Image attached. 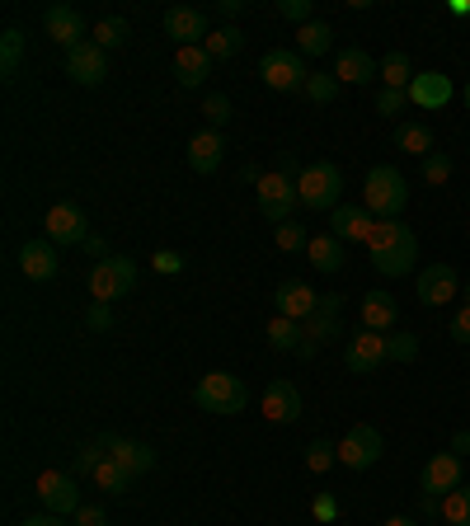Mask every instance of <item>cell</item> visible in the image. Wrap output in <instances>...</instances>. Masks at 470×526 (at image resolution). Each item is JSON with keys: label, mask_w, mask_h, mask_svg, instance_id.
<instances>
[{"label": "cell", "mask_w": 470, "mask_h": 526, "mask_svg": "<svg viewBox=\"0 0 470 526\" xmlns=\"http://www.w3.org/2000/svg\"><path fill=\"white\" fill-rule=\"evenodd\" d=\"M367 254H372V268L381 278H405L409 268L419 263V235L409 231L405 221H376Z\"/></svg>", "instance_id": "1"}, {"label": "cell", "mask_w": 470, "mask_h": 526, "mask_svg": "<svg viewBox=\"0 0 470 526\" xmlns=\"http://www.w3.org/2000/svg\"><path fill=\"white\" fill-rule=\"evenodd\" d=\"M362 207L372 212L376 221H400L409 207V184L395 165H372L367 170V184H362Z\"/></svg>", "instance_id": "2"}, {"label": "cell", "mask_w": 470, "mask_h": 526, "mask_svg": "<svg viewBox=\"0 0 470 526\" xmlns=\"http://www.w3.org/2000/svg\"><path fill=\"white\" fill-rule=\"evenodd\" d=\"M193 404L203 409V414H245V404H250V390H245V381L231 372H207L198 386H193Z\"/></svg>", "instance_id": "3"}, {"label": "cell", "mask_w": 470, "mask_h": 526, "mask_svg": "<svg viewBox=\"0 0 470 526\" xmlns=\"http://www.w3.org/2000/svg\"><path fill=\"white\" fill-rule=\"evenodd\" d=\"M297 198H301V207H311V212H334L339 198H344V174H339V165L311 160L297 179Z\"/></svg>", "instance_id": "4"}, {"label": "cell", "mask_w": 470, "mask_h": 526, "mask_svg": "<svg viewBox=\"0 0 470 526\" xmlns=\"http://www.w3.org/2000/svg\"><path fill=\"white\" fill-rule=\"evenodd\" d=\"M259 76H264L268 90L297 94V90H306L311 71H306V57H301L297 47H268L264 57H259Z\"/></svg>", "instance_id": "5"}, {"label": "cell", "mask_w": 470, "mask_h": 526, "mask_svg": "<svg viewBox=\"0 0 470 526\" xmlns=\"http://www.w3.org/2000/svg\"><path fill=\"white\" fill-rule=\"evenodd\" d=\"M132 287H137V259H127V254H109L104 263L90 268L94 301H123Z\"/></svg>", "instance_id": "6"}, {"label": "cell", "mask_w": 470, "mask_h": 526, "mask_svg": "<svg viewBox=\"0 0 470 526\" xmlns=\"http://www.w3.org/2000/svg\"><path fill=\"white\" fill-rule=\"evenodd\" d=\"M297 184L287 179V174L268 170L259 184H254V207H259V217L273 221V226H282V221H292V207H297Z\"/></svg>", "instance_id": "7"}, {"label": "cell", "mask_w": 470, "mask_h": 526, "mask_svg": "<svg viewBox=\"0 0 470 526\" xmlns=\"http://www.w3.org/2000/svg\"><path fill=\"white\" fill-rule=\"evenodd\" d=\"M381 456H386V437L372 423H353L339 437V465H348V470H372Z\"/></svg>", "instance_id": "8"}, {"label": "cell", "mask_w": 470, "mask_h": 526, "mask_svg": "<svg viewBox=\"0 0 470 526\" xmlns=\"http://www.w3.org/2000/svg\"><path fill=\"white\" fill-rule=\"evenodd\" d=\"M33 494L43 503V512H57V517H76L85 503H80V489H76V475H62V470H47L38 475Z\"/></svg>", "instance_id": "9"}, {"label": "cell", "mask_w": 470, "mask_h": 526, "mask_svg": "<svg viewBox=\"0 0 470 526\" xmlns=\"http://www.w3.org/2000/svg\"><path fill=\"white\" fill-rule=\"evenodd\" d=\"M339 315H344V296L339 292H325L320 296V306L311 310V320H301V334L311 348H325V343L344 339V325H339Z\"/></svg>", "instance_id": "10"}, {"label": "cell", "mask_w": 470, "mask_h": 526, "mask_svg": "<svg viewBox=\"0 0 470 526\" xmlns=\"http://www.w3.org/2000/svg\"><path fill=\"white\" fill-rule=\"evenodd\" d=\"M165 33L174 38V47H203L212 33V19L198 5H174V10H165Z\"/></svg>", "instance_id": "11"}, {"label": "cell", "mask_w": 470, "mask_h": 526, "mask_svg": "<svg viewBox=\"0 0 470 526\" xmlns=\"http://www.w3.org/2000/svg\"><path fill=\"white\" fill-rule=\"evenodd\" d=\"M47 226V240L62 249V245H85L90 240V221H85V212H80L76 202H57L52 212L43 217Z\"/></svg>", "instance_id": "12"}, {"label": "cell", "mask_w": 470, "mask_h": 526, "mask_svg": "<svg viewBox=\"0 0 470 526\" xmlns=\"http://www.w3.org/2000/svg\"><path fill=\"white\" fill-rule=\"evenodd\" d=\"M66 76L76 80V85H104V76H109V52L94 43V38H85L80 47L66 52Z\"/></svg>", "instance_id": "13"}, {"label": "cell", "mask_w": 470, "mask_h": 526, "mask_svg": "<svg viewBox=\"0 0 470 526\" xmlns=\"http://www.w3.org/2000/svg\"><path fill=\"white\" fill-rule=\"evenodd\" d=\"M381 362H386V334L358 329V334L344 343V367H348L353 376H372Z\"/></svg>", "instance_id": "14"}, {"label": "cell", "mask_w": 470, "mask_h": 526, "mask_svg": "<svg viewBox=\"0 0 470 526\" xmlns=\"http://www.w3.org/2000/svg\"><path fill=\"white\" fill-rule=\"evenodd\" d=\"M414 292H419L423 306H447V301L461 292V278H456L452 263H428V268H419V282H414Z\"/></svg>", "instance_id": "15"}, {"label": "cell", "mask_w": 470, "mask_h": 526, "mask_svg": "<svg viewBox=\"0 0 470 526\" xmlns=\"http://www.w3.org/2000/svg\"><path fill=\"white\" fill-rule=\"evenodd\" d=\"M461 456H452V451H438V456H428V465H423L419 475V489L433 498H447L452 489H461Z\"/></svg>", "instance_id": "16"}, {"label": "cell", "mask_w": 470, "mask_h": 526, "mask_svg": "<svg viewBox=\"0 0 470 526\" xmlns=\"http://www.w3.org/2000/svg\"><path fill=\"white\" fill-rule=\"evenodd\" d=\"M376 231V217L362 207V202H339L334 212H329V235H339V240H358V245H367Z\"/></svg>", "instance_id": "17"}, {"label": "cell", "mask_w": 470, "mask_h": 526, "mask_svg": "<svg viewBox=\"0 0 470 526\" xmlns=\"http://www.w3.org/2000/svg\"><path fill=\"white\" fill-rule=\"evenodd\" d=\"M452 80L442 76V71H419L414 76V85H409V104L414 109H423V113H438V109H447L452 104Z\"/></svg>", "instance_id": "18"}, {"label": "cell", "mask_w": 470, "mask_h": 526, "mask_svg": "<svg viewBox=\"0 0 470 526\" xmlns=\"http://www.w3.org/2000/svg\"><path fill=\"white\" fill-rule=\"evenodd\" d=\"M334 76H339V85H367V80H381V62L367 47H339Z\"/></svg>", "instance_id": "19"}, {"label": "cell", "mask_w": 470, "mask_h": 526, "mask_svg": "<svg viewBox=\"0 0 470 526\" xmlns=\"http://www.w3.org/2000/svg\"><path fill=\"white\" fill-rule=\"evenodd\" d=\"M259 409H264L268 423H297L301 418V390L292 386V381H268Z\"/></svg>", "instance_id": "20"}, {"label": "cell", "mask_w": 470, "mask_h": 526, "mask_svg": "<svg viewBox=\"0 0 470 526\" xmlns=\"http://www.w3.org/2000/svg\"><path fill=\"white\" fill-rule=\"evenodd\" d=\"M43 29H47V38H52V43H62L66 52L85 43V19H80V10H71V5H47V10H43Z\"/></svg>", "instance_id": "21"}, {"label": "cell", "mask_w": 470, "mask_h": 526, "mask_svg": "<svg viewBox=\"0 0 470 526\" xmlns=\"http://www.w3.org/2000/svg\"><path fill=\"white\" fill-rule=\"evenodd\" d=\"M19 273L29 282H52L57 278V245L52 240H24V249H19Z\"/></svg>", "instance_id": "22"}, {"label": "cell", "mask_w": 470, "mask_h": 526, "mask_svg": "<svg viewBox=\"0 0 470 526\" xmlns=\"http://www.w3.org/2000/svg\"><path fill=\"white\" fill-rule=\"evenodd\" d=\"M99 447H104V456H113L118 465H127L132 475H146V470L156 465V451L146 447V442H132V437L104 433V437H99Z\"/></svg>", "instance_id": "23"}, {"label": "cell", "mask_w": 470, "mask_h": 526, "mask_svg": "<svg viewBox=\"0 0 470 526\" xmlns=\"http://www.w3.org/2000/svg\"><path fill=\"white\" fill-rule=\"evenodd\" d=\"M221 160H226V141H221L217 127H207V132L188 141V170L193 174H217Z\"/></svg>", "instance_id": "24"}, {"label": "cell", "mask_w": 470, "mask_h": 526, "mask_svg": "<svg viewBox=\"0 0 470 526\" xmlns=\"http://www.w3.org/2000/svg\"><path fill=\"white\" fill-rule=\"evenodd\" d=\"M362 329H372V334L400 329V301L391 292H367L362 296Z\"/></svg>", "instance_id": "25"}, {"label": "cell", "mask_w": 470, "mask_h": 526, "mask_svg": "<svg viewBox=\"0 0 470 526\" xmlns=\"http://www.w3.org/2000/svg\"><path fill=\"white\" fill-rule=\"evenodd\" d=\"M273 306H278V315H287V320H311V310L320 306V292H311V287H306V282H282L278 292H273Z\"/></svg>", "instance_id": "26"}, {"label": "cell", "mask_w": 470, "mask_h": 526, "mask_svg": "<svg viewBox=\"0 0 470 526\" xmlns=\"http://www.w3.org/2000/svg\"><path fill=\"white\" fill-rule=\"evenodd\" d=\"M207 76H212V52L207 47H179L174 52V80L184 90H198Z\"/></svg>", "instance_id": "27"}, {"label": "cell", "mask_w": 470, "mask_h": 526, "mask_svg": "<svg viewBox=\"0 0 470 526\" xmlns=\"http://www.w3.org/2000/svg\"><path fill=\"white\" fill-rule=\"evenodd\" d=\"M306 259H311V268H320V273H339V268H344V240H339V235H311Z\"/></svg>", "instance_id": "28"}, {"label": "cell", "mask_w": 470, "mask_h": 526, "mask_svg": "<svg viewBox=\"0 0 470 526\" xmlns=\"http://www.w3.org/2000/svg\"><path fill=\"white\" fill-rule=\"evenodd\" d=\"M395 146L405 155H419V160H428L433 155V127L428 123H395Z\"/></svg>", "instance_id": "29"}, {"label": "cell", "mask_w": 470, "mask_h": 526, "mask_svg": "<svg viewBox=\"0 0 470 526\" xmlns=\"http://www.w3.org/2000/svg\"><path fill=\"white\" fill-rule=\"evenodd\" d=\"M414 76H419V71H414V62H409L400 47L381 57V85H386V90H409V85H414Z\"/></svg>", "instance_id": "30"}, {"label": "cell", "mask_w": 470, "mask_h": 526, "mask_svg": "<svg viewBox=\"0 0 470 526\" xmlns=\"http://www.w3.org/2000/svg\"><path fill=\"white\" fill-rule=\"evenodd\" d=\"M329 47H334V29H329L325 19H311V24H301L297 29V52L301 57H325Z\"/></svg>", "instance_id": "31"}, {"label": "cell", "mask_w": 470, "mask_h": 526, "mask_svg": "<svg viewBox=\"0 0 470 526\" xmlns=\"http://www.w3.org/2000/svg\"><path fill=\"white\" fill-rule=\"evenodd\" d=\"M264 339L273 343L278 353H297L301 343H306V334H301L297 320H287V315H273V320H268V329H264Z\"/></svg>", "instance_id": "32"}, {"label": "cell", "mask_w": 470, "mask_h": 526, "mask_svg": "<svg viewBox=\"0 0 470 526\" xmlns=\"http://www.w3.org/2000/svg\"><path fill=\"white\" fill-rule=\"evenodd\" d=\"M132 480H137V475H132L127 465H118L113 456H104V461H99V470H94V484H99L104 494H127V489H132Z\"/></svg>", "instance_id": "33"}, {"label": "cell", "mask_w": 470, "mask_h": 526, "mask_svg": "<svg viewBox=\"0 0 470 526\" xmlns=\"http://www.w3.org/2000/svg\"><path fill=\"white\" fill-rule=\"evenodd\" d=\"M207 52H212V62H226V57H235L240 47H245V33L235 29V24H221L217 33H207Z\"/></svg>", "instance_id": "34"}, {"label": "cell", "mask_w": 470, "mask_h": 526, "mask_svg": "<svg viewBox=\"0 0 470 526\" xmlns=\"http://www.w3.org/2000/svg\"><path fill=\"white\" fill-rule=\"evenodd\" d=\"M19 62H24V33L5 29V33H0V76L15 80L19 76Z\"/></svg>", "instance_id": "35"}, {"label": "cell", "mask_w": 470, "mask_h": 526, "mask_svg": "<svg viewBox=\"0 0 470 526\" xmlns=\"http://www.w3.org/2000/svg\"><path fill=\"white\" fill-rule=\"evenodd\" d=\"M127 38H132V24H127L123 15H109V19H99V24H94V43L104 47V52L123 47Z\"/></svg>", "instance_id": "36"}, {"label": "cell", "mask_w": 470, "mask_h": 526, "mask_svg": "<svg viewBox=\"0 0 470 526\" xmlns=\"http://www.w3.org/2000/svg\"><path fill=\"white\" fill-rule=\"evenodd\" d=\"M339 90H344V85H339V76H329V71H311V80H306V99H311V104H334V99H339Z\"/></svg>", "instance_id": "37"}, {"label": "cell", "mask_w": 470, "mask_h": 526, "mask_svg": "<svg viewBox=\"0 0 470 526\" xmlns=\"http://www.w3.org/2000/svg\"><path fill=\"white\" fill-rule=\"evenodd\" d=\"M414 357H419V334L391 329V334H386V362H414Z\"/></svg>", "instance_id": "38"}, {"label": "cell", "mask_w": 470, "mask_h": 526, "mask_svg": "<svg viewBox=\"0 0 470 526\" xmlns=\"http://www.w3.org/2000/svg\"><path fill=\"white\" fill-rule=\"evenodd\" d=\"M334 461H339V442H325V437H315L311 447H306V470H311V475H325Z\"/></svg>", "instance_id": "39"}, {"label": "cell", "mask_w": 470, "mask_h": 526, "mask_svg": "<svg viewBox=\"0 0 470 526\" xmlns=\"http://www.w3.org/2000/svg\"><path fill=\"white\" fill-rule=\"evenodd\" d=\"M442 517H447V526H470V489L466 484L442 498Z\"/></svg>", "instance_id": "40"}, {"label": "cell", "mask_w": 470, "mask_h": 526, "mask_svg": "<svg viewBox=\"0 0 470 526\" xmlns=\"http://www.w3.org/2000/svg\"><path fill=\"white\" fill-rule=\"evenodd\" d=\"M273 240H278V249H287V254L311 249V235H306V226H301V221H282L278 231H273Z\"/></svg>", "instance_id": "41"}, {"label": "cell", "mask_w": 470, "mask_h": 526, "mask_svg": "<svg viewBox=\"0 0 470 526\" xmlns=\"http://www.w3.org/2000/svg\"><path fill=\"white\" fill-rule=\"evenodd\" d=\"M405 109H409V90H386V85L376 90V113L381 118H400Z\"/></svg>", "instance_id": "42"}, {"label": "cell", "mask_w": 470, "mask_h": 526, "mask_svg": "<svg viewBox=\"0 0 470 526\" xmlns=\"http://www.w3.org/2000/svg\"><path fill=\"white\" fill-rule=\"evenodd\" d=\"M203 118H207V123H212V127H217V132H221V127L231 123V99H226V94H207Z\"/></svg>", "instance_id": "43"}, {"label": "cell", "mask_w": 470, "mask_h": 526, "mask_svg": "<svg viewBox=\"0 0 470 526\" xmlns=\"http://www.w3.org/2000/svg\"><path fill=\"white\" fill-rule=\"evenodd\" d=\"M423 179H428V184H447V179H452V155H442V151L428 155V160H423Z\"/></svg>", "instance_id": "44"}, {"label": "cell", "mask_w": 470, "mask_h": 526, "mask_svg": "<svg viewBox=\"0 0 470 526\" xmlns=\"http://www.w3.org/2000/svg\"><path fill=\"white\" fill-rule=\"evenodd\" d=\"M278 15L282 19H292V24H311L315 19V0H278Z\"/></svg>", "instance_id": "45"}, {"label": "cell", "mask_w": 470, "mask_h": 526, "mask_svg": "<svg viewBox=\"0 0 470 526\" xmlns=\"http://www.w3.org/2000/svg\"><path fill=\"white\" fill-rule=\"evenodd\" d=\"M99 461H104V447H99V437H94V442H85V447L76 451V470H80V475H94V470H99Z\"/></svg>", "instance_id": "46"}, {"label": "cell", "mask_w": 470, "mask_h": 526, "mask_svg": "<svg viewBox=\"0 0 470 526\" xmlns=\"http://www.w3.org/2000/svg\"><path fill=\"white\" fill-rule=\"evenodd\" d=\"M311 517H315V522H334V517H339V498H334V494H320V498L311 503Z\"/></svg>", "instance_id": "47"}, {"label": "cell", "mask_w": 470, "mask_h": 526, "mask_svg": "<svg viewBox=\"0 0 470 526\" xmlns=\"http://www.w3.org/2000/svg\"><path fill=\"white\" fill-rule=\"evenodd\" d=\"M156 273H184V254H174V249H160L156 259H151Z\"/></svg>", "instance_id": "48"}, {"label": "cell", "mask_w": 470, "mask_h": 526, "mask_svg": "<svg viewBox=\"0 0 470 526\" xmlns=\"http://www.w3.org/2000/svg\"><path fill=\"white\" fill-rule=\"evenodd\" d=\"M273 170H278V174H287V179L297 184V179H301V170H306V165H301V160H297V151H278V165H273Z\"/></svg>", "instance_id": "49"}, {"label": "cell", "mask_w": 470, "mask_h": 526, "mask_svg": "<svg viewBox=\"0 0 470 526\" xmlns=\"http://www.w3.org/2000/svg\"><path fill=\"white\" fill-rule=\"evenodd\" d=\"M71 526H109V517H104V508H94V503H85V508L71 517Z\"/></svg>", "instance_id": "50"}, {"label": "cell", "mask_w": 470, "mask_h": 526, "mask_svg": "<svg viewBox=\"0 0 470 526\" xmlns=\"http://www.w3.org/2000/svg\"><path fill=\"white\" fill-rule=\"evenodd\" d=\"M85 325H90V329H109V325H113V310H109V301H94V306H90V315H85Z\"/></svg>", "instance_id": "51"}, {"label": "cell", "mask_w": 470, "mask_h": 526, "mask_svg": "<svg viewBox=\"0 0 470 526\" xmlns=\"http://www.w3.org/2000/svg\"><path fill=\"white\" fill-rule=\"evenodd\" d=\"M452 339L470 348V306H461V310L452 315Z\"/></svg>", "instance_id": "52"}, {"label": "cell", "mask_w": 470, "mask_h": 526, "mask_svg": "<svg viewBox=\"0 0 470 526\" xmlns=\"http://www.w3.org/2000/svg\"><path fill=\"white\" fill-rule=\"evenodd\" d=\"M80 249H85V254H90L94 263H104V259H109V240H104V235H94V231H90V240H85Z\"/></svg>", "instance_id": "53"}, {"label": "cell", "mask_w": 470, "mask_h": 526, "mask_svg": "<svg viewBox=\"0 0 470 526\" xmlns=\"http://www.w3.org/2000/svg\"><path fill=\"white\" fill-rule=\"evenodd\" d=\"M24 526H71V522L57 517V512H38V517H24Z\"/></svg>", "instance_id": "54"}, {"label": "cell", "mask_w": 470, "mask_h": 526, "mask_svg": "<svg viewBox=\"0 0 470 526\" xmlns=\"http://www.w3.org/2000/svg\"><path fill=\"white\" fill-rule=\"evenodd\" d=\"M447 451H452V456H461V461H466V456H470V428H461V433L452 437V447H447Z\"/></svg>", "instance_id": "55"}, {"label": "cell", "mask_w": 470, "mask_h": 526, "mask_svg": "<svg viewBox=\"0 0 470 526\" xmlns=\"http://www.w3.org/2000/svg\"><path fill=\"white\" fill-rule=\"evenodd\" d=\"M240 10H245V0H217V15L221 19H235Z\"/></svg>", "instance_id": "56"}, {"label": "cell", "mask_w": 470, "mask_h": 526, "mask_svg": "<svg viewBox=\"0 0 470 526\" xmlns=\"http://www.w3.org/2000/svg\"><path fill=\"white\" fill-rule=\"evenodd\" d=\"M381 526H419V522H414V517H386Z\"/></svg>", "instance_id": "57"}, {"label": "cell", "mask_w": 470, "mask_h": 526, "mask_svg": "<svg viewBox=\"0 0 470 526\" xmlns=\"http://www.w3.org/2000/svg\"><path fill=\"white\" fill-rule=\"evenodd\" d=\"M461 99H466V113H470V80H466V90H461Z\"/></svg>", "instance_id": "58"}, {"label": "cell", "mask_w": 470, "mask_h": 526, "mask_svg": "<svg viewBox=\"0 0 470 526\" xmlns=\"http://www.w3.org/2000/svg\"><path fill=\"white\" fill-rule=\"evenodd\" d=\"M461 292H466V306H470V282H466V287H461Z\"/></svg>", "instance_id": "59"}, {"label": "cell", "mask_w": 470, "mask_h": 526, "mask_svg": "<svg viewBox=\"0 0 470 526\" xmlns=\"http://www.w3.org/2000/svg\"><path fill=\"white\" fill-rule=\"evenodd\" d=\"M466 231H470V226H466Z\"/></svg>", "instance_id": "60"}]
</instances>
